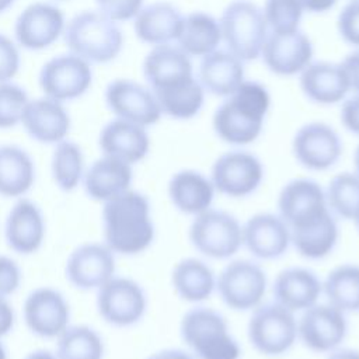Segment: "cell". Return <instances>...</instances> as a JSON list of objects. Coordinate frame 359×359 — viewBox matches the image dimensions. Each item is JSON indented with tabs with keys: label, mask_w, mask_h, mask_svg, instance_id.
<instances>
[{
	"label": "cell",
	"mask_w": 359,
	"mask_h": 359,
	"mask_svg": "<svg viewBox=\"0 0 359 359\" xmlns=\"http://www.w3.org/2000/svg\"><path fill=\"white\" fill-rule=\"evenodd\" d=\"M278 215L290 230L307 227L331 213L324 188L313 178H293L279 191Z\"/></svg>",
	"instance_id": "obj_11"
},
{
	"label": "cell",
	"mask_w": 359,
	"mask_h": 359,
	"mask_svg": "<svg viewBox=\"0 0 359 359\" xmlns=\"http://www.w3.org/2000/svg\"><path fill=\"white\" fill-rule=\"evenodd\" d=\"M95 292L97 313L112 327H133L143 320L147 311L146 290L132 278L115 275Z\"/></svg>",
	"instance_id": "obj_9"
},
{
	"label": "cell",
	"mask_w": 359,
	"mask_h": 359,
	"mask_svg": "<svg viewBox=\"0 0 359 359\" xmlns=\"http://www.w3.org/2000/svg\"><path fill=\"white\" fill-rule=\"evenodd\" d=\"M210 180L216 192L227 198H247L261 187L265 168L262 161L247 150H230L212 164Z\"/></svg>",
	"instance_id": "obj_10"
},
{
	"label": "cell",
	"mask_w": 359,
	"mask_h": 359,
	"mask_svg": "<svg viewBox=\"0 0 359 359\" xmlns=\"http://www.w3.org/2000/svg\"><path fill=\"white\" fill-rule=\"evenodd\" d=\"M143 76L150 90L156 91L194 77L192 63L180 46L156 45L143 60Z\"/></svg>",
	"instance_id": "obj_27"
},
{
	"label": "cell",
	"mask_w": 359,
	"mask_h": 359,
	"mask_svg": "<svg viewBox=\"0 0 359 359\" xmlns=\"http://www.w3.org/2000/svg\"><path fill=\"white\" fill-rule=\"evenodd\" d=\"M353 172L359 177V143L355 149V153H353Z\"/></svg>",
	"instance_id": "obj_53"
},
{
	"label": "cell",
	"mask_w": 359,
	"mask_h": 359,
	"mask_svg": "<svg viewBox=\"0 0 359 359\" xmlns=\"http://www.w3.org/2000/svg\"><path fill=\"white\" fill-rule=\"evenodd\" d=\"M216 194L210 177L192 168L175 171L167 182L171 205L178 212L192 217L210 209Z\"/></svg>",
	"instance_id": "obj_26"
},
{
	"label": "cell",
	"mask_w": 359,
	"mask_h": 359,
	"mask_svg": "<svg viewBox=\"0 0 359 359\" xmlns=\"http://www.w3.org/2000/svg\"><path fill=\"white\" fill-rule=\"evenodd\" d=\"M38 80L46 97L66 102L88 91L93 83V70L88 62L69 52L49 59L42 66Z\"/></svg>",
	"instance_id": "obj_14"
},
{
	"label": "cell",
	"mask_w": 359,
	"mask_h": 359,
	"mask_svg": "<svg viewBox=\"0 0 359 359\" xmlns=\"http://www.w3.org/2000/svg\"><path fill=\"white\" fill-rule=\"evenodd\" d=\"M325 359H359V349L339 346L335 351L327 353Z\"/></svg>",
	"instance_id": "obj_51"
},
{
	"label": "cell",
	"mask_w": 359,
	"mask_h": 359,
	"mask_svg": "<svg viewBox=\"0 0 359 359\" xmlns=\"http://www.w3.org/2000/svg\"><path fill=\"white\" fill-rule=\"evenodd\" d=\"M46 237V220L41 206L28 198H18L4 220L7 247L20 255L38 252Z\"/></svg>",
	"instance_id": "obj_19"
},
{
	"label": "cell",
	"mask_w": 359,
	"mask_h": 359,
	"mask_svg": "<svg viewBox=\"0 0 359 359\" xmlns=\"http://www.w3.org/2000/svg\"><path fill=\"white\" fill-rule=\"evenodd\" d=\"M217 275L212 266L196 257H185L171 271V286L175 294L192 304H201L216 292Z\"/></svg>",
	"instance_id": "obj_29"
},
{
	"label": "cell",
	"mask_w": 359,
	"mask_h": 359,
	"mask_svg": "<svg viewBox=\"0 0 359 359\" xmlns=\"http://www.w3.org/2000/svg\"><path fill=\"white\" fill-rule=\"evenodd\" d=\"M227 50L240 60H254L261 55L268 36L262 10L248 0H234L223 10L219 21Z\"/></svg>",
	"instance_id": "obj_5"
},
{
	"label": "cell",
	"mask_w": 359,
	"mask_h": 359,
	"mask_svg": "<svg viewBox=\"0 0 359 359\" xmlns=\"http://www.w3.org/2000/svg\"><path fill=\"white\" fill-rule=\"evenodd\" d=\"M63 38L69 52L90 65L112 62L123 46V35L116 22L100 11L76 14L65 27Z\"/></svg>",
	"instance_id": "obj_4"
},
{
	"label": "cell",
	"mask_w": 359,
	"mask_h": 359,
	"mask_svg": "<svg viewBox=\"0 0 359 359\" xmlns=\"http://www.w3.org/2000/svg\"><path fill=\"white\" fill-rule=\"evenodd\" d=\"M24 359H57L55 352H50L48 349H35L28 352Z\"/></svg>",
	"instance_id": "obj_52"
},
{
	"label": "cell",
	"mask_w": 359,
	"mask_h": 359,
	"mask_svg": "<svg viewBox=\"0 0 359 359\" xmlns=\"http://www.w3.org/2000/svg\"><path fill=\"white\" fill-rule=\"evenodd\" d=\"M292 247L290 229L286 222L271 212H259L243 223V248L255 259L272 261L283 257Z\"/></svg>",
	"instance_id": "obj_20"
},
{
	"label": "cell",
	"mask_w": 359,
	"mask_h": 359,
	"mask_svg": "<svg viewBox=\"0 0 359 359\" xmlns=\"http://www.w3.org/2000/svg\"><path fill=\"white\" fill-rule=\"evenodd\" d=\"M265 66L275 74L293 76L311 63L313 43L299 29L272 31L261 50Z\"/></svg>",
	"instance_id": "obj_21"
},
{
	"label": "cell",
	"mask_w": 359,
	"mask_h": 359,
	"mask_svg": "<svg viewBox=\"0 0 359 359\" xmlns=\"http://www.w3.org/2000/svg\"><path fill=\"white\" fill-rule=\"evenodd\" d=\"M220 41V24L210 14L195 11L184 17L177 42L188 56L203 57L216 50Z\"/></svg>",
	"instance_id": "obj_34"
},
{
	"label": "cell",
	"mask_w": 359,
	"mask_h": 359,
	"mask_svg": "<svg viewBox=\"0 0 359 359\" xmlns=\"http://www.w3.org/2000/svg\"><path fill=\"white\" fill-rule=\"evenodd\" d=\"M324 191L332 215L353 222L359 213V177L353 171L335 174Z\"/></svg>",
	"instance_id": "obj_39"
},
{
	"label": "cell",
	"mask_w": 359,
	"mask_h": 359,
	"mask_svg": "<svg viewBox=\"0 0 359 359\" xmlns=\"http://www.w3.org/2000/svg\"><path fill=\"white\" fill-rule=\"evenodd\" d=\"M98 147L102 156L133 165L149 154L150 137L144 126L115 118L100 130Z\"/></svg>",
	"instance_id": "obj_24"
},
{
	"label": "cell",
	"mask_w": 359,
	"mask_h": 359,
	"mask_svg": "<svg viewBox=\"0 0 359 359\" xmlns=\"http://www.w3.org/2000/svg\"><path fill=\"white\" fill-rule=\"evenodd\" d=\"M188 238L205 258L230 259L243 248V223L230 212L212 206L192 217Z\"/></svg>",
	"instance_id": "obj_6"
},
{
	"label": "cell",
	"mask_w": 359,
	"mask_h": 359,
	"mask_svg": "<svg viewBox=\"0 0 359 359\" xmlns=\"http://www.w3.org/2000/svg\"><path fill=\"white\" fill-rule=\"evenodd\" d=\"M21 125L35 142L56 144L67 137L72 119L63 102L43 95L27 102Z\"/></svg>",
	"instance_id": "obj_22"
},
{
	"label": "cell",
	"mask_w": 359,
	"mask_h": 359,
	"mask_svg": "<svg viewBox=\"0 0 359 359\" xmlns=\"http://www.w3.org/2000/svg\"><path fill=\"white\" fill-rule=\"evenodd\" d=\"M86 161L81 147L73 140H62L55 144L50 157V174L53 184L62 192H73L84 178Z\"/></svg>",
	"instance_id": "obj_37"
},
{
	"label": "cell",
	"mask_w": 359,
	"mask_h": 359,
	"mask_svg": "<svg viewBox=\"0 0 359 359\" xmlns=\"http://www.w3.org/2000/svg\"><path fill=\"white\" fill-rule=\"evenodd\" d=\"M95 4L107 18L122 22L136 17L143 7V0H95Z\"/></svg>",
	"instance_id": "obj_43"
},
{
	"label": "cell",
	"mask_w": 359,
	"mask_h": 359,
	"mask_svg": "<svg viewBox=\"0 0 359 359\" xmlns=\"http://www.w3.org/2000/svg\"><path fill=\"white\" fill-rule=\"evenodd\" d=\"M55 353L57 359H104L105 342L95 328L70 324L56 338Z\"/></svg>",
	"instance_id": "obj_38"
},
{
	"label": "cell",
	"mask_w": 359,
	"mask_h": 359,
	"mask_svg": "<svg viewBox=\"0 0 359 359\" xmlns=\"http://www.w3.org/2000/svg\"><path fill=\"white\" fill-rule=\"evenodd\" d=\"M303 10L310 13H325L331 10L338 0H299Z\"/></svg>",
	"instance_id": "obj_50"
},
{
	"label": "cell",
	"mask_w": 359,
	"mask_h": 359,
	"mask_svg": "<svg viewBox=\"0 0 359 359\" xmlns=\"http://www.w3.org/2000/svg\"><path fill=\"white\" fill-rule=\"evenodd\" d=\"M0 359H8V355H7V349H6V346L3 345L1 339H0Z\"/></svg>",
	"instance_id": "obj_55"
},
{
	"label": "cell",
	"mask_w": 359,
	"mask_h": 359,
	"mask_svg": "<svg viewBox=\"0 0 359 359\" xmlns=\"http://www.w3.org/2000/svg\"><path fill=\"white\" fill-rule=\"evenodd\" d=\"M341 66L348 77L349 88L359 94V50L346 55Z\"/></svg>",
	"instance_id": "obj_47"
},
{
	"label": "cell",
	"mask_w": 359,
	"mask_h": 359,
	"mask_svg": "<svg viewBox=\"0 0 359 359\" xmlns=\"http://www.w3.org/2000/svg\"><path fill=\"white\" fill-rule=\"evenodd\" d=\"M342 126L352 135L359 136V94L344 101L339 112Z\"/></svg>",
	"instance_id": "obj_46"
},
{
	"label": "cell",
	"mask_w": 359,
	"mask_h": 359,
	"mask_svg": "<svg viewBox=\"0 0 359 359\" xmlns=\"http://www.w3.org/2000/svg\"><path fill=\"white\" fill-rule=\"evenodd\" d=\"M348 330L346 313L330 303L318 302L297 318V341L316 353H330L342 346Z\"/></svg>",
	"instance_id": "obj_13"
},
{
	"label": "cell",
	"mask_w": 359,
	"mask_h": 359,
	"mask_svg": "<svg viewBox=\"0 0 359 359\" xmlns=\"http://www.w3.org/2000/svg\"><path fill=\"white\" fill-rule=\"evenodd\" d=\"M180 337L195 359H240L241 346L227 320L212 307L196 304L184 313Z\"/></svg>",
	"instance_id": "obj_3"
},
{
	"label": "cell",
	"mask_w": 359,
	"mask_h": 359,
	"mask_svg": "<svg viewBox=\"0 0 359 359\" xmlns=\"http://www.w3.org/2000/svg\"><path fill=\"white\" fill-rule=\"evenodd\" d=\"M28 101V94L21 86L11 81L0 83V129H10L21 123Z\"/></svg>",
	"instance_id": "obj_41"
},
{
	"label": "cell",
	"mask_w": 359,
	"mask_h": 359,
	"mask_svg": "<svg viewBox=\"0 0 359 359\" xmlns=\"http://www.w3.org/2000/svg\"><path fill=\"white\" fill-rule=\"evenodd\" d=\"M271 105L265 86L244 80L215 111L212 126L216 136L231 146H247L255 142L264 128Z\"/></svg>",
	"instance_id": "obj_2"
},
{
	"label": "cell",
	"mask_w": 359,
	"mask_h": 359,
	"mask_svg": "<svg viewBox=\"0 0 359 359\" xmlns=\"http://www.w3.org/2000/svg\"><path fill=\"white\" fill-rule=\"evenodd\" d=\"M198 77L208 93L229 97L244 81L243 60L229 50H213L202 57Z\"/></svg>",
	"instance_id": "obj_32"
},
{
	"label": "cell",
	"mask_w": 359,
	"mask_h": 359,
	"mask_svg": "<svg viewBox=\"0 0 359 359\" xmlns=\"http://www.w3.org/2000/svg\"><path fill=\"white\" fill-rule=\"evenodd\" d=\"M132 165L108 156H101L86 168L83 189L86 195L100 203H105L132 189Z\"/></svg>",
	"instance_id": "obj_25"
},
{
	"label": "cell",
	"mask_w": 359,
	"mask_h": 359,
	"mask_svg": "<svg viewBox=\"0 0 359 359\" xmlns=\"http://www.w3.org/2000/svg\"><path fill=\"white\" fill-rule=\"evenodd\" d=\"M36 167L31 154L17 144H0V196L24 198L34 187Z\"/></svg>",
	"instance_id": "obj_31"
},
{
	"label": "cell",
	"mask_w": 359,
	"mask_h": 359,
	"mask_svg": "<svg viewBox=\"0 0 359 359\" xmlns=\"http://www.w3.org/2000/svg\"><path fill=\"white\" fill-rule=\"evenodd\" d=\"M22 282V271L18 262L4 254H0V296L10 297Z\"/></svg>",
	"instance_id": "obj_44"
},
{
	"label": "cell",
	"mask_w": 359,
	"mask_h": 359,
	"mask_svg": "<svg viewBox=\"0 0 359 359\" xmlns=\"http://www.w3.org/2000/svg\"><path fill=\"white\" fill-rule=\"evenodd\" d=\"M272 294L278 304L294 314L302 313L320 302L323 280L310 268L289 266L278 272L272 283Z\"/></svg>",
	"instance_id": "obj_23"
},
{
	"label": "cell",
	"mask_w": 359,
	"mask_h": 359,
	"mask_svg": "<svg viewBox=\"0 0 359 359\" xmlns=\"http://www.w3.org/2000/svg\"><path fill=\"white\" fill-rule=\"evenodd\" d=\"M22 318L32 335L42 339H56L70 325L72 310L60 290L39 286L25 296Z\"/></svg>",
	"instance_id": "obj_12"
},
{
	"label": "cell",
	"mask_w": 359,
	"mask_h": 359,
	"mask_svg": "<svg viewBox=\"0 0 359 359\" xmlns=\"http://www.w3.org/2000/svg\"><path fill=\"white\" fill-rule=\"evenodd\" d=\"M292 247L296 252L309 261L327 258L335 250L339 240V227L337 217L328 213L321 220L303 227L290 230Z\"/></svg>",
	"instance_id": "obj_33"
},
{
	"label": "cell",
	"mask_w": 359,
	"mask_h": 359,
	"mask_svg": "<svg viewBox=\"0 0 359 359\" xmlns=\"http://www.w3.org/2000/svg\"><path fill=\"white\" fill-rule=\"evenodd\" d=\"M115 257L105 243H83L66 258L65 276L79 290H97L116 275Z\"/></svg>",
	"instance_id": "obj_15"
},
{
	"label": "cell",
	"mask_w": 359,
	"mask_h": 359,
	"mask_svg": "<svg viewBox=\"0 0 359 359\" xmlns=\"http://www.w3.org/2000/svg\"><path fill=\"white\" fill-rule=\"evenodd\" d=\"M327 303L344 313H359V264L345 262L332 268L323 280Z\"/></svg>",
	"instance_id": "obj_36"
},
{
	"label": "cell",
	"mask_w": 359,
	"mask_h": 359,
	"mask_svg": "<svg viewBox=\"0 0 359 359\" xmlns=\"http://www.w3.org/2000/svg\"><path fill=\"white\" fill-rule=\"evenodd\" d=\"M262 13L272 31H293L300 24L303 7L299 0H265Z\"/></svg>",
	"instance_id": "obj_40"
},
{
	"label": "cell",
	"mask_w": 359,
	"mask_h": 359,
	"mask_svg": "<svg viewBox=\"0 0 359 359\" xmlns=\"http://www.w3.org/2000/svg\"><path fill=\"white\" fill-rule=\"evenodd\" d=\"M146 359H195V356L187 349L164 348L150 353Z\"/></svg>",
	"instance_id": "obj_49"
},
{
	"label": "cell",
	"mask_w": 359,
	"mask_h": 359,
	"mask_svg": "<svg viewBox=\"0 0 359 359\" xmlns=\"http://www.w3.org/2000/svg\"><path fill=\"white\" fill-rule=\"evenodd\" d=\"M133 20L136 36L142 42L156 46L177 41L184 17L171 3L157 1L142 7Z\"/></svg>",
	"instance_id": "obj_30"
},
{
	"label": "cell",
	"mask_w": 359,
	"mask_h": 359,
	"mask_svg": "<svg viewBox=\"0 0 359 359\" xmlns=\"http://www.w3.org/2000/svg\"><path fill=\"white\" fill-rule=\"evenodd\" d=\"M247 337L250 345L259 355L282 356L297 342L296 314L276 302L262 303L250 314Z\"/></svg>",
	"instance_id": "obj_7"
},
{
	"label": "cell",
	"mask_w": 359,
	"mask_h": 359,
	"mask_svg": "<svg viewBox=\"0 0 359 359\" xmlns=\"http://www.w3.org/2000/svg\"><path fill=\"white\" fill-rule=\"evenodd\" d=\"M300 88L316 104L331 105L342 101L349 91L348 77L341 63L314 62L300 72Z\"/></svg>",
	"instance_id": "obj_28"
},
{
	"label": "cell",
	"mask_w": 359,
	"mask_h": 359,
	"mask_svg": "<svg viewBox=\"0 0 359 359\" xmlns=\"http://www.w3.org/2000/svg\"><path fill=\"white\" fill-rule=\"evenodd\" d=\"M15 0H0V14L4 13L6 10H8Z\"/></svg>",
	"instance_id": "obj_54"
},
{
	"label": "cell",
	"mask_w": 359,
	"mask_h": 359,
	"mask_svg": "<svg viewBox=\"0 0 359 359\" xmlns=\"http://www.w3.org/2000/svg\"><path fill=\"white\" fill-rule=\"evenodd\" d=\"M15 325V311L8 297L0 296V339L8 335Z\"/></svg>",
	"instance_id": "obj_48"
},
{
	"label": "cell",
	"mask_w": 359,
	"mask_h": 359,
	"mask_svg": "<svg viewBox=\"0 0 359 359\" xmlns=\"http://www.w3.org/2000/svg\"><path fill=\"white\" fill-rule=\"evenodd\" d=\"M337 27L341 38L359 48V0L348 1L338 14Z\"/></svg>",
	"instance_id": "obj_42"
},
{
	"label": "cell",
	"mask_w": 359,
	"mask_h": 359,
	"mask_svg": "<svg viewBox=\"0 0 359 359\" xmlns=\"http://www.w3.org/2000/svg\"><path fill=\"white\" fill-rule=\"evenodd\" d=\"M338 132L324 122H309L300 126L292 140L294 160L310 171L332 168L342 154Z\"/></svg>",
	"instance_id": "obj_16"
},
{
	"label": "cell",
	"mask_w": 359,
	"mask_h": 359,
	"mask_svg": "<svg viewBox=\"0 0 359 359\" xmlns=\"http://www.w3.org/2000/svg\"><path fill=\"white\" fill-rule=\"evenodd\" d=\"M164 115L185 121L199 114L205 101V90L199 80L189 77L174 86L153 91Z\"/></svg>",
	"instance_id": "obj_35"
},
{
	"label": "cell",
	"mask_w": 359,
	"mask_h": 359,
	"mask_svg": "<svg viewBox=\"0 0 359 359\" xmlns=\"http://www.w3.org/2000/svg\"><path fill=\"white\" fill-rule=\"evenodd\" d=\"M268 290L265 269L254 259H231L216 278V293L234 311H252Z\"/></svg>",
	"instance_id": "obj_8"
},
{
	"label": "cell",
	"mask_w": 359,
	"mask_h": 359,
	"mask_svg": "<svg viewBox=\"0 0 359 359\" xmlns=\"http://www.w3.org/2000/svg\"><path fill=\"white\" fill-rule=\"evenodd\" d=\"M20 70V52L14 41L0 32V83L10 81Z\"/></svg>",
	"instance_id": "obj_45"
},
{
	"label": "cell",
	"mask_w": 359,
	"mask_h": 359,
	"mask_svg": "<svg viewBox=\"0 0 359 359\" xmlns=\"http://www.w3.org/2000/svg\"><path fill=\"white\" fill-rule=\"evenodd\" d=\"M65 15L59 7L45 1L27 6L15 20L17 45L27 50H42L53 45L65 32Z\"/></svg>",
	"instance_id": "obj_18"
},
{
	"label": "cell",
	"mask_w": 359,
	"mask_h": 359,
	"mask_svg": "<svg viewBox=\"0 0 359 359\" xmlns=\"http://www.w3.org/2000/svg\"><path fill=\"white\" fill-rule=\"evenodd\" d=\"M101 226L104 243L115 255H139L147 251L156 238L150 199L136 189L102 203Z\"/></svg>",
	"instance_id": "obj_1"
},
{
	"label": "cell",
	"mask_w": 359,
	"mask_h": 359,
	"mask_svg": "<svg viewBox=\"0 0 359 359\" xmlns=\"http://www.w3.org/2000/svg\"><path fill=\"white\" fill-rule=\"evenodd\" d=\"M353 223H355V226H356V229H358V233H359V213H358V216L355 217Z\"/></svg>",
	"instance_id": "obj_56"
},
{
	"label": "cell",
	"mask_w": 359,
	"mask_h": 359,
	"mask_svg": "<svg viewBox=\"0 0 359 359\" xmlns=\"http://www.w3.org/2000/svg\"><path fill=\"white\" fill-rule=\"evenodd\" d=\"M104 97L107 107L116 118L144 128L157 123L163 115L150 87H144L129 79L111 81L105 88Z\"/></svg>",
	"instance_id": "obj_17"
}]
</instances>
